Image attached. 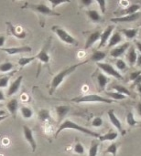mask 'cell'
Listing matches in <instances>:
<instances>
[{
	"label": "cell",
	"mask_w": 141,
	"mask_h": 156,
	"mask_svg": "<svg viewBox=\"0 0 141 156\" xmlns=\"http://www.w3.org/2000/svg\"><path fill=\"white\" fill-rule=\"evenodd\" d=\"M6 118H7V116H6V115H5V116H0V122H1V121H3V120H5Z\"/></svg>",
	"instance_id": "816d5d0a"
},
{
	"label": "cell",
	"mask_w": 141,
	"mask_h": 156,
	"mask_svg": "<svg viewBox=\"0 0 141 156\" xmlns=\"http://www.w3.org/2000/svg\"><path fill=\"white\" fill-rule=\"evenodd\" d=\"M86 15L89 17V19L94 23H99V22L102 21V16L96 10L89 9V10L86 11Z\"/></svg>",
	"instance_id": "7402d4cb"
},
{
	"label": "cell",
	"mask_w": 141,
	"mask_h": 156,
	"mask_svg": "<svg viewBox=\"0 0 141 156\" xmlns=\"http://www.w3.org/2000/svg\"><path fill=\"white\" fill-rule=\"evenodd\" d=\"M0 107H1V105H0Z\"/></svg>",
	"instance_id": "db71d44e"
},
{
	"label": "cell",
	"mask_w": 141,
	"mask_h": 156,
	"mask_svg": "<svg viewBox=\"0 0 141 156\" xmlns=\"http://www.w3.org/2000/svg\"><path fill=\"white\" fill-rule=\"evenodd\" d=\"M137 64L139 66H141V54L139 56H138V59H137Z\"/></svg>",
	"instance_id": "681fc988"
},
{
	"label": "cell",
	"mask_w": 141,
	"mask_h": 156,
	"mask_svg": "<svg viewBox=\"0 0 141 156\" xmlns=\"http://www.w3.org/2000/svg\"><path fill=\"white\" fill-rule=\"evenodd\" d=\"M39 119L41 122H46V121H50V112L48 110H40L39 112Z\"/></svg>",
	"instance_id": "4dcf8cb0"
},
{
	"label": "cell",
	"mask_w": 141,
	"mask_h": 156,
	"mask_svg": "<svg viewBox=\"0 0 141 156\" xmlns=\"http://www.w3.org/2000/svg\"><path fill=\"white\" fill-rule=\"evenodd\" d=\"M114 28H115V27H114L113 25H111V26L107 27L101 33L100 43H99V46H98L99 48H103V47H105V46L106 45L107 41L109 40V38H110V37H111V35H112V33H113Z\"/></svg>",
	"instance_id": "7c38bea8"
},
{
	"label": "cell",
	"mask_w": 141,
	"mask_h": 156,
	"mask_svg": "<svg viewBox=\"0 0 141 156\" xmlns=\"http://www.w3.org/2000/svg\"><path fill=\"white\" fill-rule=\"evenodd\" d=\"M118 137V133L117 132H109L106 134L100 135L98 140L100 142H105V141H115Z\"/></svg>",
	"instance_id": "484cf974"
},
{
	"label": "cell",
	"mask_w": 141,
	"mask_h": 156,
	"mask_svg": "<svg viewBox=\"0 0 141 156\" xmlns=\"http://www.w3.org/2000/svg\"><path fill=\"white\" fill-rule=\"evenodd\" d=\"M141 17V12H136L134 14H130V15H126L123 16H118V17H114L111 18L112 22L115 23H130V22H134L138 19H139Z\"/></svg>",
	"instance_id": "ba28073f"
},
{
	"label": "cell",
	"mask_w": 141,
	"mask_h": 156,
	"mask_svg": "<svg viewBox=\"0 0 141 156\" xmlns=\"http://www.w3.org/2000/svg\"><path fill=\"white\" fill-rule=\"evenodd\" d=\"M50 4H51V7L52 9H54L56 6H58L61 4H64V3H70V0H48Z\"/></svg>",
	"instance_id": "f35d334b"
},
{
	"label": "cell",
	"mask_w": 141,
	"mask_h": 156,
	"mask_svg": "<svg viewBox=\"0 0 141 156\" xmlns=\"http://www.w3.org/2000/svg\"><path fill=\"white\" fill-rule=\"evenodd\" d=\"M137 111H138L139 114L140 115V117H141V102L138 103V105H137Z\"/></svg>",
	"instance_id": "7dc6e473"
},
{
	"label": "cell",
	"mask_w": 141,
	"mask_h": 156,
	"mask_svg": "<svg viewBox=\"0 0 141 156\" xmlns=\"http://www.w3.org/2000/svg\"><path fill=\"white\" fill-rule=\"evenodd\" d=\"M0 77H1V76H0Z\"/></svg>",
	"instance_id": "11a10c76"
},
{
	"label": "cell",
	"mask_w": 141,
	"mask_h": 156,
	"mask_svg": "<svg viewBox=\"0 0 141 156\" xmlns=\"http://www.w3.org/2000/svg\"><path fill=\"white\" fill-rule=\"evenodd\" d=\"M123 40V37H122V35L119 33V32H115L113 35H111L109 40H108V45H107V48H113L115 46H117V44H119L120 42H122Z\"/></svg>",
	"instance_id": "ffe728a7"
},
{
	"label": "cell",
	"mask_w": 141,
	"mask_h": 156,
	"mask_svg": "<svg viewBox=\"0 0 141 156\" xmlns=\"http://www.w3.org/2000/svg\"><path fill=\"white\" fill-rule=\"evenodd\" d=\"M112 89H114L116 91H117V92H119V93H121V94H124V95H126V96H132L131 92H130L126 87H124V86H122V85H114V86L112 87Z\"/></svg>",
	"instance_id": "f546056e"
},
{
	"label": "cell",
	"mask_w": 141,
	"mask_h": 156,
	"mask_svg": "<svg viewBox=\"0 0 141 156\" xmlns=\"http://www.w3.org/2000/svg\"><path fill=\"white\" fill-rule=\"evenodd\" d=\"M51 30L57 35V37L65 44L68 45H72V46H78L79 42L71 35L69 34L63 27H60V26H53L51 27Z\"/></svg>",
	"instance_id": "5b68a950"
},
{
	"label": "cell",
	"mask_w": 141,
	"mask_h": 156,
	"mask_svg": "<svg viewBox=\"0 0 141 156\" xmlns=\"http://www.w3.org/2000/svg\"><path fill=\"white\" fill-rule=\"evenodd\" d=\"M6 26H7V29H8V32L13 35L14 37H16L17 38H20V39H23L26 37L27 36V33L25 30H23L21 27H15L13 26L11 23L9 22H6Z\"/></svg>",
	"instance_id": "8fae6325"
},
{
	"label": "cell",
	"mask_w": 141,
	"mask_h": 156,
	"mask_svg": "<svg viewBox=\"0 0 141 156\" xmlns=\"http://www.w3.org/2000/svg\"><path fill=\"white\" fill-rule=\"evenodd\" d=\"M72 102L83 103V102H103V103H113L115 101L112 99H107L96 94H88L81 97H76L71 100Z\"/></svg>",
	"instance_id": "277c9868"
},
{
	"label": "cell",
	"mask_w": 141,
	"mask_h": 156,
	"mask_svg": "<svg viewBox=\"0 0 141 156\" xmlns=\"http://www.w3.org/2000/svg\"><path fill=\"white\" fill-rule=\"evenodd\" d=\"M134 82V85L135 86H138V85H139V84H141V74L133 81Z\"/></svg>",
	"instance_id": "ee69618b"
},
{
	"label": "cell",
	"mask_w": 141,
	"mask_h": 156,
	"mask_svg": "<svg viewBox=\"0 0 141 156\" xmlns=\"http://www.w3.org/2000/svg\"><path fill=\"white\" fill-rule=\"evenodd\" d=\"M121 33L129 40L135 38L139 33V29H136V28H124V29H121Z\"/></svg>",
	"instance_id": "d4e9b609"
},
{
	"label": "cell",
	"mask_w": 141,
	"mask_h": 156,
	"mask_svg": "<svg viewBox=\"0 0 141 156\" xmlns=\"http://www.w3.org/2000/svg\"><path fill=\"white\" fill-rule=\"evenodd\" d=\"M36 58H35V56L34 57H29V58H25V57H22V58H20L19 59H18V65L20 66V67H24V66H26V65H28V64H29V63H31L32 61H34Z\"/></svg>",
	"instance_id": "836d02e7"
},
{
	"label": "cell",
	"mask_w": 141,
	"mask_h": 156,
	"mask_svg": "<svg viewBox=\"0 0 141 156\" xmlns=\"http://www.w3.org/2000/svg\"><path fill=\"white\" fill-rule=\"evenodd\" d=\"M140 8V5H138V4H132L128 6H127L126 8L124 9H121V10H118V11H116L114 12V14L116 15H118V16H121V15H130V14H134L136 12H138Z\"/></svg>",
	"instance_id": "e0dca14e"
},
{
	"label": "cell",
	"mask_w": 141,
	"mask_h": 156,
	"mask_svg": "<svg viewBox=\"0 0 141 156\" xmlns=\"http://www.w3.org/2000/svg\"><path fill=\"white\" fill-rule=\"evenodd\" d=\"M73 151L77 154H84V147L81 143H77L73 147Z\"/></svg>",
	"instance_id": "74e56055"
},
{
	"label": "cell",
	"mask_w": 141,
	"mask_h": 156,
	"mask_svg": "<svg viewBox=\"0 0 141 156\" xmlns=\"http://www.w3.org/2000/svg\"><path fill=\"white\" fill-rule=\"evenodd\" d=\"M137 88H138V91H139V92L141 94V84L138 85V86H137Z\"/></svg>",
	"instance_id": "f907efd6"
},
{
	"label": "cell",
	"mask_w": 141,
	"mask_h": 156,
	"mask_svg": "<svg viewBox=\"0 0 141 156\" xmlns=\"http://www.w3.org/2000/svg\"><path fill=\"white\" fill-rule=\"evenodd\" d=\"M118 147H119V144H118V143H112V144L107 147V149L106 150L105 153H106V154H111L113 156H117Z\"/></svg>",
	"instance_id": "83f0119b"
},
{
	"label": "cell",
	"mask_w": 141,
	"mask_h": 156,
	"mask_svg": "<svg viewBox=\"0 0 141 156\" xmlns=\"http://www.w3.org/2000/svg\"><path fill=\"white\" fill-rule=\"evenodd\" d=\"M22 80H23V77L22 76H19L18 78H17L9 86L8 90H7V92H6V95L7 97H11L12 95H14L15 93H17L20 88V85H21V82H22Z\"/></svg>",
	"instance_id": "2e32d148"
},
{
	"label": "cell",
	"mask_w": 141,
	"mask_h": 156,
	"mask_svg": "<svg viewBox=\"0 0 141 156\" xmlns=\"http://www.w3.org/2000/svg\"><path fill=\"white\" fill-rule=\"evenodd\" d=\"M5 101V95H4V92L0 90V101Z\"/></svg>",
	"instance_id": "c3c4849f"
},
{
	"label": "cell",
	"mask_w": 141,
	"mask_h": 156,
	"mask_svg": "<svg viewBox=\"0 0 141 156\" xmlns=\"http://www.w3.org/2000/svg\"><path fill=\"white\" fill-rule=\"evenodd\" d=\"M127 122L129 126H135L137 124V121L135 120L134 118V115L131 112H129L128 113V116H127Z\"/></svg>",
	"instance_id": "8d00e7d4"
},
{
	"label": "cell",
	"mask_w": 141,
	"mask_h": 156,
	"mask_svg": "<svg viewBox=\"0 0 141 156\" xmlns=\"http://www.w3.org/2000/svg\"><path fill=\"white\" fill-rule=\"evenodd\" d=\"M100 145V141L99 140H93L91 143V146L89 149V156H96L98 154V149Z\"/></svg>",
	"instance_id": "4316f807"
},
{
	"label": "cell",
	"mask_w": 141,
	"mask_h": 156,
	"mask_svg": "<svg viewBox=\"0 0 141 156\" xmlns=\"http://www.w3.org/2000/svg\"><path fill=\"white\" fill-rule=\"evenodd\" d=\"M20 113L24 119H30L33 115L32 110L28 107H26V106H23L20 108Z\"/></svg>",
	"instance_id": "f1b7e54d"
},
{
	"label": "cell",
	"mask_w": 141,
	"mask_h": 156,
	"mask_svg": "<svg viewBox=\"0 0 141 156\" xmlns=\"http://www.w3.org/2000/svg\"><path fill=\"white\" fill-rule=\"evenodd\" d=\"M106 57V53L104 51H100V50H95L91 57L89 58V60L94 61V62H101L102 60H104Z\"/></svg>",
	"instance_id": "603a6c76"
},
{
	"label": "cell",
	"mask_w": 141,
	"mask_h": 156,
	"mask_svg": "<svg viewBox=\"0 0 141 156\" xmlns=\"http://www.w3.org/2000/svg\"><path fill=\"white\" fill-rule=\"evenodd\" d=\"M5 42H6V37L0 36V48L5 45Z\"/></svg>",
	"instance_id": "f6af8a7d"
},
{
	"label": "cell",
	"mask_w": 141,
	"mask_h": 156,
	"mask_svg": "<svg viewBox=\"0 0 141 156\" xmlns=\"http://www.w3.org/2000/svg\"><path fill=\"white\" fill-rule=\"evenodd\" d=\"M96 79H97V82H98V87H99V90H105L107 83L109 82V78L105 75L104 73H98L97 76H96Z\"/></svg>",
	"instance_id": "44dd1931"
},
{
	"label": "cell",
	"mask_w": 141,
	"mask_h": 156,
	"mask_svg": "<svg viewBox=\"0 0 141 156\" xmlns=\"http://www.w3.org/2000/svg\"><path fill=\"white\" fill-rule=\"evenodd\" d=\"M135 45H136L138 50L140 52L141 54V41H139V40H136V41H135Z\"/></svg>",
	"instance_id": "bcb514c9"
},
{
	"label": "cell",
	"mask_w": 141,
	"mask_h": 156,
	"mask_svg": "<svg viewBox=\"0 0 141 156\" xmlns=\"http://www.w3.org/2000/svg\"><path fill=\"white\" fill-rule=\"evenodd\" d=\"M97 66L100 69H102L106 74H107L109 76L115 77L116 79H118V80H121L123 78L122 75L111 64L104 63V62H97Z\"/></svg>",
	"instance_id": "52a82bcc"
},
{
	"label": "cell",
	"mask_w": 141,
	"mask_h": 156,
	"mask_svg": "<svg viewBox=\"0 0 141 156\" xmlns=\"http://www.w3.org/2000/svg\"><path fill=\"white\" fill-rule=\"evenodd\" d=\"M95 1L98 4L102 13H106V0H95Z\"/></svg>",
	"instance_id": "ab89813d"
},
{
	"label": "cell",
	"mask_w": 141,
	"mask_h": 156,
	"mask_svg": "<svg viewBox=\"0 0 141 156\" xmlns=\"http://www.w3.org/2000/svg\"><path fill=\"white\" fill-rule=\"evenodd\" d=\"M51 45V37H50L47 42L45 43V45L43 46V48L40 49V51L35 56L36 59H39L40 63L44 64V65H50V48Z\"/></svg>",
	"instance_id": "8992f818"
},
{
	"label": "cell",
	"mask_w": 141,
	"mask_h": 156,
	"mask_svg": "<svg viewBox=\"0 0 141 156\" xmlns=\"http://www.w3.org/2000/svg\"><path fill=\"white\" fill-rule=\"evenodd\" d=\"M137 59H138V54H137L136 48L133 46H130L129 48L128 49L127 60L130 66H134L137 63Z\"/></svg>",
	"instance_id": "d6986e66"
},
{
	"label": "cell",
	"mask_w": 141,
	"mask_h": 156,
	"mask_svg": "<svg viewBox=\"0 0 141 156\" xmlns=\"http://www.w3.org/2000/svg\"><path fill=\"white\" fill-rule=\"evenodd\" d=\"M107 114H108V117H109V120H110L111 123L118 130V132H119L122 135H124V134H125V131H124V129H123V126H122L121 122H120V121L118 120V118L116 116L115 111H114V110H109L108 112H107Z\"/></svg>",
	"instance_id": "4fadbf2b"
},
{
	"label": "cell",
	"mask_w": 141,
	"mask_h": 156,
	"mask_svg": "<svg viewBox=\"0 0 141 156\" xmlns=\"http://www.w3.org/2000/svg\"><path fill=\"white\" fill-rule=\"evenodd\" d=\"M22 9L24 8H28L34 12H36L39 16V20H40V25L42 27H44L43 23L45 20V16H60L61 14L54 11L53 9L50 8L49 6H47L44 4H25L22 7Z\"/></svg>",
	"instance_id": "7a4b0ae2"
},
{
	"label": "cell",
	"mask_w": 141,
	"mask_h": 156,
	"mask_svg": "<svg viewBox=\"0 0 141 156\" xmlns=\"http://www.w3.org/2000/svg\"><path fill=\"white\" fill-rule=\"evenodd\" d=\"M129 47H130V43L126 42V43H124V44H122V45H120L118 47L114 48L110 51V55H111V57H113L115 58H117L121 57L126 51H128Z\"/></svg>",
	"instance_id": "5bb4252c"
},
{
	"label": "cell",
	"mask_w": 141,
	"mask_h": 156,
	"mask_svg": "<svg viewBox=\"0 0 141 156\" xmlns=\"http://www.w3.org/2000/svg\"><path fill=\"white\" fill-rule=\"evenodd\" d=\"M55 111H56V114L58 117V122H61L66 117V115L69 113V112L71 111V108L66 105H60V106L56 107Z\"/></svg>",
	"instance_id": "ac0fdd59"
},
{
	"label": "cell",
	"mask_w": 141,
	"mask_h": 156,
	"mask_svg": "<svg viewBox=\"0 0 141 156\" xmlns=\"http://www.w3.org/2000/svg\"><path fill=\"white\" fill-rule=\"evenodd\" d=\"M89 60H85V61H83V62H80L78 64H74V65H72V66H69L67 68H65L64 69L61 70L58 74H56L52 80H51V83H50V94H53V92L57 90V88L62 83V81L66 79V77H68L69 75H71L79 66H82L83 64H86Z\"/></svg>",
	"instance_id": "6da1fadb"
},
{
	"label": "cell",
	"mask_w": 141,
	"mask_h": 156,
	"mask_svg": "<svg viewBox=\"0 0 141 156\" xmlns=\"http://www.w3.org/2000/svg\"><path fill=\"white\" fill-rule=\"evenodd\" d=\"M92 125L94 127H100L103 125V119L101 117H95L93 122H92Z\"/></svg>",
	"instance_id": "60d3db41"
},
{
	"label": "cell",
	"mask_w": 141,
	"mask_h": 156,
	"mask_svg": "<svg viewBox=\"0 0 141 156\" xmlns=\"http://www.w3.org/2000/svg\"><path fill=\"white\" fill-rule=\"evenodd\" d=\"M13 73H15V71L12 72V73H9L8 75H4V76H1V77H0V89H1V88H6V87H7L9 79H10V77L13 75Z\"/></svg>",
	"instance_id": "d6a6232c"
},
{
	"label": "cell",
	"mask_w": 141,
	"mask_h": 156,
	"mask_svg": "<svg viewBox=\"0 0 141 156\" xmlns=\"http://www.w3.org/2000/svg\"><path fill=\"white\" fill-rule=\"evenodd\" d=\"M6 109L8 110V112H9L12 115L16 116L17 112V109H18V101H17V100H16V99L10 100V101L6 103Z\"/></svg>",
	"instance_id": "cb8c5ba5"
},
{
	"label": "cell",
	"mask_w": 141,
	"mask_h": 156,
	"mask_svg": "<svg viewBox=\"0 0 141 156\" xmlns=\"http://www.w3.org/2000/svg\"><path fill=\"white\" fill-rule=\"evenodd\" d=\"M141 74V71L140 70H137V71H133V72H131L130 74H129V80H131V81H134L139 75Z\"/></svg>",
	"instance_id": "b9f144b4"
},
{
	"label": "cell",
	"mask_w": 141,
	"mask_h": 156,
	"mask_svg": "<svg viewBox=\"0 0 141 156\" xmlns=\"http://www.w3.org/2000/svg\"><path fill=\"white\" fill-rule=\"evenodd\" d=\"M116 67H117L119 70H126L127 68H128V65H127V63H126L123 59L118 58V59L116 60Z\"/></svg>",
	"instance_id": "d590c367"
},
{
	"label": "cell",
	"mask_w": 141,
	"mask_h": 156,
	"mask_svg": "<svg viewBox=\"0 0 141 156\" xmlns=\"http://www.w3.org/2000/svg\"><path fill=\"white\" fill-rule=\"evenodd\" d=\"M23 134H24L25 140L29 144V145L32 149V152L34 153L37 149V143H36L34 135H33V131L29 127L24 125L23 126Z\"/></svg>",
	"instance_id": "9c48e42d"
},
{
	"label": "cell",
	"mask_w": 141,
	"mask_h": 156,
	"mask_svg": "<svg viewBox=\"0 0 141 156\" xmlns=\"http://www.w3.org/2000/svg\"><path fill=\"white\" fill-rule=\"evenodd\" d=\"M140 37H141V30H140Z\"/></svg>",
	"instance_id": "f5cc1de1"
},
{
	"label": "cell",
	"mask_w": 141,
	"mask_h": 156,
	"mask_svg": "<svg viewBox=\"0 0 141 156\" xmlns=\"http://www.w3.org/2000/svg\"><path fill=\"white\" fill-rule=\"evenodd\" d=\"M106 95L112 99V100H117V101H120V100H124L126 99V95L124 94H121L117 91H113V92H106Z\"/></svg>",
	"instance_id": "1f68e13d"
},
{
	"label": "cell",
	"mask_w": 141,
	"mask_h": 156,
	"mask_svg": "<svg viewBox=\"0 0 141 156\" xmlns=\"http://www.w3.org/2000/svg\"><path fill=\"white\" fill-rule=\"evenodd\" d=\"M66 129H71V130H74V131L81 132V133H84V134H86V135L93 136V137H95V138H96V139H98V138L100 137V135H101V134H99V133H95V132H93V131H91V130H89V129H87V128H84V127H83V126H81V125H79V124H77V123H75V122H73L72 121L65 120V121L60 125V127L58 128V131L56 132L55 136L57 137L63 130H66Z\"/></svg>",
	"instance_id": "3957f363"
},
{
	"label": "cell",
	"mask_w": 141,
	"mask_h": 156,
	"mask_svg": "<svg viewBox=\"0 0 141 156\" xmlns=\"http://www.w3.org/2000/svg\"><path fill=\"white\" fill-rule=\"evenodd\" d=\"M101 31L99 30H96V31H94L92 33H90V35L87 37V39L85 41V46H84V48L85 49H89L90 48L93 47V45L97 42L98 40H100V37H101Z\"/></svg>",
	"instance_id": "9a60e30c"
},
{
	"label": "cell",
	"mask_w": 141,
	"mask_h": 156,
	"mask_svg": "<svg viewBox=\"0 0 141 156\" xmlns=\"http://www.w3.org/2000/svg\"><path fill=\"white\" fill-rule=\"evenodd\" d=\"M14 64L10 63V62H5L0 64V72H8L10 70H12V69L14 68Z\"/></svg>",
	"instance_id": "e575fe53"
},
{
	"label": "cell",
	"mask_w": 141,
	"mask_h": 156,
	"mask_svg": "<svg viewBox=\"0 0 141 156\" xmlns=\"http://www.w3.org/2000/svg\"><path fill=\"white\" fill-rule=\"evenodd\" d=\"M80 1H81V4H82L83 6L88 7V6H90L94 3L95 0H80Z\"/></svg>",
	"instance_id": "7bdbcfd3"
},
{
	"label": "cell",
	"mask_w": 141,
	"mask_h": 156,
	"mask_svg": "<svg viewBox=\"0 0 141 156\" xmlns=\"http://www.w3.org/2000/svg\"><path fill=\"white\" fill-rule=\"evenodd\" d=\"M0 50L7 53L8 55H16L20 53L31 52L32 48L29 46H22V47H14V48H1Z\"/></svg>",
	"instance_id": "30bf717a"
}]
</instances>
